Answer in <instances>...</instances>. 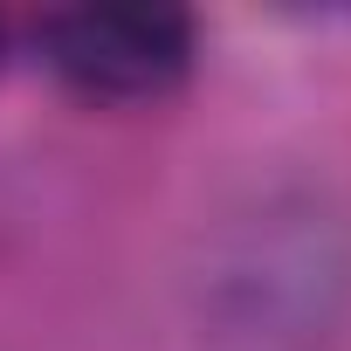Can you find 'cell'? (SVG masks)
I'll use <instances>...</instances> for the list:
<instances>
[{"label":"cell","instance_id":"1","mask_svg":"<svg viewBox=\"0 0 351 351\" xmlns=\"http://www.w3.org/2000/svg\"><path fill=\"white\" fill-rule=\"evenodd\" d=\"M200 351H324L351 310V241L310 193H255L186 276Z\"/></svg>","mask_w":351,"mask_h":351},{"label":"cell","instance_id":"2","mask_svg":"<svg viewBox=\"0 0 351 351\" xmlns=\"http://www.w3.org/2000/svg\"><path fill=\"white\" fill-rule=\"evenodd\" d=\"M35 49L69 97L131 110L186 90L200 28L186 8H56L35 21Z\"/></svg>","mask_w":351,"mask_h":351},{"label":"cell","instance_id":"3","mask_svg":"<svg viewBox=\"0 0 351 351\" xmlns=\"http://www.w3.org/2000/svg\"><path fill=\"white\" fill-rule=\"evenodd\" d=\"M0 49H8V28H0Z\"/></svg>","mask_w":351,"mask_h":351}]
</instances>
